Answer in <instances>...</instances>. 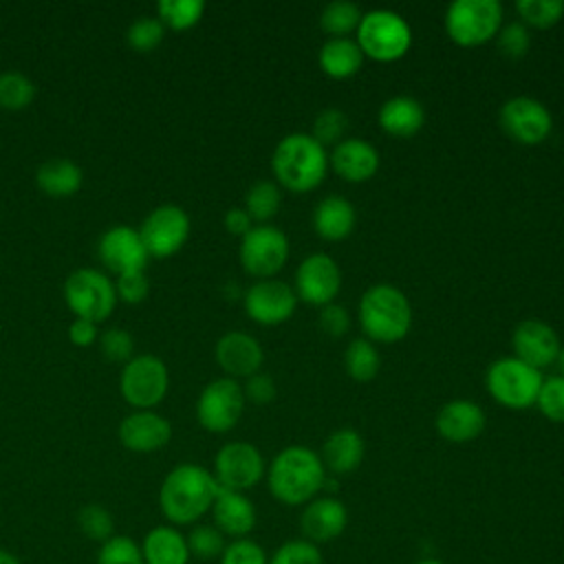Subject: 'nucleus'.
Listing matches in <instances>:
<instances>
[{
    "label": "nucleus",
    "instance_id": "27",
    "mask_svg": "<svg viewBox=\"0 0 564 564\" xmlns=\"http://www.w3.org/2000/svg\"><path fill=\"white\" fill-rule=\"evenodd\" d=\"M425 110L423 106L408 95L390 97L379 108V126L392 137H412L423 128Z\"/></svg>",
    "mask_w": 564,
    "mask_h": 564
},
{
    "label": "nucleus",
    "instance_id": "3",
    "mask_svg": "<svg viewBox=\"0 0 564 564\" xmlns=\"http://www.w3.org/2000/svg\"><path fill=\"white\" fill-rule=\"evenodd\" d=\"M271 167L275 178L291 192H308L317 187L328 170V154L306 132L286 134L273 150Z\"/></svg>",
    "mask_w": 564,
    "mask_h": 564
},
{
    "label": "nucleus",
    "instance_id": "18",
    "mask_svg": "<svg viewBox=\"0 0 564 564\" xmlns=\"http://www.w3.org/2000/svg\"><path fill=\"white\" fill-rule=\"evenodd\" d=\"M511 346H513V357L520 361L533 366V368H544L555 364L557 352H560V337L557 333L540 322V319H524L513 328L511 335Z\"/></svg>",
    "mask_w": 564,
    "mask_h": 564
},
{
    "label": "nucleus",
    "instance_id": "12",
    "mask_svg": "<svg viewBox=\"0 0 564 564\" xmlns=\"http://www.w3.org/2000/svg\"><path fill=\"white\" fill-rule=\"evenodd\" d=\"M139 234L150 256L167 258L185 245L189 236V216L181 205H159L143 218Z\"/></svg>",
    "mask_w": 564,
    "mask_h": 564
},
{
    "label": "nucleus",
    "instance_id": "45",
    "mask_svg": "<svg viewBox=\"0 0 564 564\" xmlns=\"http://www.w3.org/2000/svg\"><path fill=\"white\" fill-rule=\"evenodd\" d=\"M269 564H322V553H319L317 544H313L304 538L289 540L273 553Z\"/></svg>",
    "mask_w": 564,
    "mask_h": 564
},
{
    "label": "nucleus",
    "instance_id": "44",
    "mask_svg": "<svg viewBox=\"0 0 564 564\" xmlns=\"http://www.w3.org/2000/svg\"><path fill=\"white\" fill-rule=\"evenodd\" d=\"M97 341L101 355L110 361H130L134 357V339L126 328H106L104 333H99Z\"/></svg>",
    "mask_w": 564,
    "mask_h": 564
},
{
    "label": "nucleus",
    "instance_id": "2",
    "mask_svg": "<svg viewBox=\"0 0 564 564\" xmlns=\"http://www.w3.org/2000/svg\"><path fill=\"white\" fill-rule=\"evenodd\" d=\"M326 469L317 452L304 445L284 447L267 469V482L273 498L284 505H306L324 487Z\"/></svg>",
    "mask_w": 564,
    "mask_h": 564
},
{
    "label": "nucleus",
    "instance_id": "11",
    "mask_svg": "<svg viewBox=\"0 0 564 564\" xmlns=\"http://www.w3.org/2000/svg\"><path fill=\"white\" fill-rule=\"evenodd\" d=\"M238 256L247 273L271 278L289 258V238L273 225H256L242 236Z\"/></svg>",
    "mask_w": 564,
    "mask_h": 564
},
{
    "label": "nucleus",
    "instance_id": "5",
    "mask_svg": "<svg viewBox=\"0 0 564 564\" xmlns=\"http://www.w3.org/2000/svg\"><path fill=\"white\" fill-rule=\"evenodd\" d=\"M357 44L364 55L392 62L408 53L412 44V31L403 15L390 9H372L361 15L357 26Z\"/></svg>",
    "mask_w": 564,
    "mask_h": 564
},
{
    "label": "nucleus",
    "instance_id": "19",
    "mask_svg": "<svg viewBox=\"0 0 564 564\" xmlns=\"http://www.w3.org/2000/svg\"><path fill=\"white\" fill-rule=\"evenodd\" d=\"M346 524H348V511L344 502L333 496L313 498L311 502H306L300 516V531L304 540L313 544L333 542L344 533Z\"/></svg>",
    "mask_w": 564,
    "mask_h": 564
},
{
    "label": "nucleus",
    "instance_id": "50",
    "mask_svg": "<svg viewBox=\"0 0 564 564\" xmlns=\"http://www.w3.org/2000/svg\"><path fill=\"white\" fill-rule=\"evenodd\" d=\"M68 337L77 346H90L99 337L97 322H90V319H84V317H75L70 322V326H68Z\"/></svg>",
    "mask_w": 564,
    "mask_h": 564
},
{
    "label": "nucleus",
    "instance_id": "31",
    "mask_svg": "<svg viewBox=\"0 0 564 564\" xmlns=\"http://www.w3.org/2000/svg\"><path fill=\"white\" fill-rule=\"evenodd\" d=\"M379 364H381V359H379L377 348L364 337L352 339L344 352V368L357 381L375 379L379 372Z\"/></svg>",
    "mask_w": 564,
    "mask_h": 564
},
{
    "label": "nucleus",
    "instance_id": "8",
    "mask_svg": "<svg viewBox=\"0 0 564 564\" xmlns=\"http://www.w3.org/2000/svg\"><path fill=\"white\" fill-rule=\"evenodd\" d=\"M64 300L77 317L101 322L117 304L115 280L99 269H75L64 282Z\"/></svg>",
    "mask_w": 564,
    "mask_h": 564
},
{
    "label": "nucleus",
    "instance_id": "20",
    "mask_svg": "<svg viewBox=\"0 0 564 564\" xmlns=\"http://www.w3.org/2000/svg\"><path fill=\"white\" fill-rule=\"evenodd\" d=\"M119 441L132 452H156L172 438V425L165 416L152 410H137L121 419Z\"/></svg>",
    "mask_w": 564,
    "mask_h": 564
},
{
    "label": "nucleus",
    "instance_id": "36",
    "mask_svg": "<svg viewBox=\"0 0 564 564\" xmlns=\"http://www.w3.org/2000/svg\"><path fill=\"white\" fill-rule=\"evenodd\" d=\"M77 527L79 531L93 540V542H99L104 544L108 538L115 535V520H112V513L104 507V505H97V502H88L79 509L77 513Z\"/></svg>",
    "mask_w": 564,
    "mask_h": 564
},
{
    "label": "nucleus",
    "instance_id": "28",
    "mask_svg": "<svg viewBox=\"0 0 564 564\" xmlns=\"http://www.w3.org/2000/svg\"><path fill=\"white\" fill-rule=\"evenodd\" d=\"M355 207L344 196H326L313 209V227L324 240H341L355 227Z\"/></svg>",
    "mask_w": 564,
    "mask_h": 564
},
{
    "label": "nucleus",
    "instance_id": "40",
    "mask_svg": "<svg viewBox=\"0 0 564 564\" xmlns=\"http://www.w3.org/2000/svg\"><path fill=\"white\" fill-rule=\"evenodd\" d=\"M163 33H165V24L159 18L141 15V18H134L128 26V44L134 51L148 53L161 44Z\"/></svg>",
    "mask_w": 564,
    "mask_h": 564
},
{
    "label": "nucleus",
    "instance_id": "37",
    "mask_svg": "<svg viewBox=\"0 0 564 564\" xmlns=\"http://www.w3.org/2000/svg\"><path fill=\"white\" fill-rule=\"evenodd\" d=\"M159 20L172 29H189L194 26L203 11L205 2L203 0H161L156 4Z\"/></svg>",
    "mask_w": 564,
    "mask_h": 564
},
{
    "label": "nucleus",
    "instance_id": "52",
    "mask_svg": "<svg viewBox=\"0 0 564 564\" xmlns=\"http://www.w3.org/2000/svg\"><path fill=\"white\" fill-rule=\"evenodd\" d=\"M0 564H20V560H18L15 553H11L7 549H0Z\"/></svg>",
    "mask_w": 564,
    "mask_h": 564
},
{
    "label": "nucleus",
    "instance_id": "32",
    "mask_svg": "<svg viewBox=\"0 0 564 564\" xmlns=\"http://www.w3.org/2000/svg\"><path fill=\"white\" fill-rule=\"evenodd\" d=\"M361 9L350 2V0H335L328 2L322 13H319V26L324 33L333 35V37H346V33H350L352 29L359 26L361 22Z\"/></svg>",
    "mask_w": 564,
    "mask_h": 564
},
{
    "label": "nucleus",
    "instance_id": "38",
    "mask_svg": "<svg viewBox=\"0 0 564 564\" xmlns=\"http://www.w3.org/2000/svg\"><path fill=\"white\" fill-rule=\"evenodd\" d=\"M97 564H145L141 544L130 535H112L99 544Z\"/></svg>",
    "mask_w": 564,
    "mask_h": 564
},
{
    "label": "nucleus",
    "instance_id": "15",
    "mask_svg": "<svg viewBox=\"0 0 564 564\" xmlns=\"http://www.w3.org/2000/svg\"><path fill=\"white\" fill-rule=\"evenodd\" d=\"M295 304H297L295 291L286 282L273 280V278L253 282L245 293L247 315L253 322L264 324V326L286 322L293 315Z\"/></svg>",
    "mask_w": 564,
    "mask_h": 564
},
{
    "label": "nucleus",
    "instance_id": "17",
    "mask_svg": "<svg viewBox=\"0 0 564 564\" xmlns=\"http://www.w3.org/2000/svg\"><path fill=\"white\" fill-rule=\"evenodd\" d=\"M341 286V271L328 253H311L295 273V295L308 304L326 306Z\"/></svg>",
    "mask_w": 564,
    "mask_h": 564
},
{
    "label": "nucleus",
    "instance_id": "4",
    "mask_svg": "<svg viewBox=\"0 0 564 564\" xmlns=\"http://www.w3.org/2000/svg\"><path fill=\"white\" fill-rule=\"evenodd\" d=\"M359 324L364 333L375 341H399L412 326L410 300L392 284H372L361 295Z\"/></svg>",
    "mask_w": 564,
    "mask_h": 564
},
{
    "label": "nucleus",
    "instance_id": "49",
    "mask_svg": "<svg viewBox=\"0 0 564 564\" xmlns=\"http://www.w3.org/2000/svg\"><path fill=\"white\" fill-rule=\"evenodd\" d=\"M242 392H245V399H249L258 405H264L275 397V383L269 375L256 372V375L247 377V383L242 386Z\"/></svg>",
    "mask_w": 564,
    "mask_h": 564
},
{
    "label": "nucleus",
    "instance_id": "30",
    "mask_svg": "<svg viewBox=\"0 0 564 564\" xmlns=\"http://www.w3.org/2000/svg\"><path fill=\"white\" fill-rule=\"evenodd\" d=\"M319 68L335 79H346L352 77L361 64H364V53L359 44L350 37H330L322 44L319 48Z\"/></svg>",
    "mask_w": 564,
    "mask_h": 564
},
{
    "label": "nucleus",
    "instance_id": "14",
    "mask_svg": "<svg viewBox=\"0 0 564 564\" xmlns=\"http://www.w3.org/2000/svg\"><path fill=\"white\" fill-rule=\"evenodd\" d=\"M502 132L522 145H535L551 132L553 119L546 106L533 97L520 95L502 104L498 115Z\"/></svg>",
    "mask_w": 564,
    "mask_h": 564
},
{
    "label": "nucleus",
    "instance_id": "21",
    "mask_svg": "<svg viewBox=\"0 0 564 564\" xmlns=\"http://www.w3.org/2000/svg\"><path fill=\"white\" fill-rule=\"evenodd\" d=\"M262 359L264 352L258 339L242 330H229L216 341V361L231 379L256 375Z\"/></svg>",
    "mask_w": 564,
    "mask_h": 564
},
{
    "label": "nucleus",
    "instance_id": "47",
    "mask_svg": "<svg viewBox=\"0 0 564 564\" xmlns=\"http://www.w3.org/2000/svg\"><path fill=\"white\" fill-rule=\"evenodd\" d=\"M115 291H117V300H123L128 304H139L150 293V280L145 271H128L117 275Z\"/></svg>",
    "mask_w": 564,
    "mask_h": 564
},
{
    "label": "nucleus",
    "instance_id": "35",
    "mask_svg": "<svg viewBox=\"0 0 564 564\" xmlns=\"http://www.w3.org/2000/svg\"><path fill=\"white\" fill-rule=\"evenodd\" d=\"M189 557H196L200 562L220 560L227 542L225 535L214 524H194L192 531L185 535Z\"/></svg>",
    "mask_w": 564,
    "mask_h": 564
},
{
    "label": "nucleus",
    "instance_id": "24",
    "mask_svg": "<svg viewBox=\"0 0 564 564\" xmlns=\"http://www.w3.org/2000/svg\"><path fill=\"white\" fill-rule=\"evenodd\" d=\"M485 412L476 401L454 399L447 401L436 414V430L445 441L467 443L485 430Z\"/></svg>",
    "mask_w": 564,
    "mask_h": 564
},
{
    "label": "nucleus",
    "instance_id": "22",
    "mask_svg": "<svg viewBox=\"0 0 564 564\" xmlns=\"http://www.w3.org/2000/svg\"><path fill=\"white\" fill-rule=\"evenodd\" d=\"M214 527L234 540L245 538L256 527V507L242 491L223 489L218 485V494L212 505Z\"/></svg>",
    "mask_w": 564,
    "mask_h": 564
},
{
    "label": "nucleus",
    "instance_id": "29",
    "mask_svg": "<svg viewBox=\"0 0 564 564\" xmlns=\"http://www.w3.org/2000/svg\"><path fill=\"white\" fill-rule=\"evenodd\" d=\"M35 181L44 194L53 198H66L82 187L84 172L75 161L57 156V159H46L37 167Z\"/></svg>",
    "mask_w": 564,
    "mask_h": 564
},
{
    "label": "nucleus",
    "instance_id": "54",
    "mask_svg": "<svg viewBox=\"0 0 564 564\" xmlns=\"http://www.w3.org/2000/svg\"><path fill=\"white\" fill-rule=\"evenodd\" d=\"M416 564H443V562H438V560H434V557H425V560H419Z\"/></svg>",
    "mask_w": 564,
    "mask_h": 564
},
{
    "label": "nucleus",
    "instance_id": "51",
    "mask_svg": "<svg viewBox=\"0 0 564 564\" xmlns=\"http://www.w3.org/2000/svg\"><path fill=\"white\" fill-rule=\"evenodd\" d=\"M223 223H225V229H227L229 234H234V236H245V234L251 229V223H253V220H251V216L247 214L245 207H231V209L225 212Z\"/></svg>",
    "mask_w": 564,
    "mask_h": 564
},
{
    "label": "nucleus",
    "instance_id": "9",
    "mask_svg": "<svg viewBox=\"0 0 564 564\" xmlns=\"http://www.w3.org/2000/svg\"><path fill=\"white\" fill-rule=\"evenodd\" d=\"M167 386L170 375L165 364L150 352L134 355L130 361H126L119 377L123 399L137 410H150L156 405L165 397Z\"/></svg>",
    "mask_w": 564,
    "mask_h": 564
},
{
    "label": "nucleus",
    "instance_id": "10",
    "mask_svg": "<svg viewBox=\"0 0 564 564\" xmlns=\"http://www.w3.org/2000/svg\"><path fill=\"white\" fill-rule=\"evenodd\" d=\"M245 410V392L242 386L231 377H220L209 381L198 401H196V419L209 432H229Z\"/></svg>",
    "mask_w": 564,
    "mask_h": 564
},
{
    "label": "nucleus",
    "instance_id": "46",
    "mask_svg": "<svg viewBox=\"0 0 564 564\" xmlns=\"http://www.w3.org/2000/svg\"><path fill=\"white\" fill-rule=\"evenodd\" d=\"M220 564H269V557L258 542L249 538H238L225 546Z\"/></svg>",
    "mask_w": 564,
    "mask_h": 564
},
{
    "label": "nucleus",
    "instance_id": "39",
    "mask_svg": "<svg viewBox=\"0 0 564 564\" xmlns=\"http://www.w3.org/2000/svg\"><path fill=\"white\" fill-rule=\"evenodd\" d=\"M516 11L527 24L546 29L564 15V0H518Z\"/></svg>",
    "mask_w": 564,
    "mask_h": 564
},
{
    "label": "nucleus",
    "instance_id": "41",
    "mask_svg": "<svg viewBox=\"0 0 564 564\" xmlns=\"http://www.w3.org/2000/svg\"><path fill=\"white\" fill-rule=\"evenodd\" d=\"M348 130V115L339 108H324L313 121V139L324 148L330 143H339L344 132Z\"/></svg>",
    "mask_w": 564,
    "mask_h": 564
},
{
    "label": "nucleus",
    "instance_id": "25",
    "mask_svg": "<svg viewBox=\"0 0 564 564\" xmlns=\"http://www.w3.org/2000/svg\"><path fill=\"white\" fill-rule=\"evenodd\" d=\"M141 555L145 564H187L189 562L187 540L172 524L152 527L141 542Z\"/></svg>",
    "mask_w": 564,
    "mask_h": 564
},
{
    "label": "nucleus",
    "instance_id": "16",
    "mask_svg": "<svg viewBox=\"0 0 564 564\" xmlns=\"http://www.w3.org/2000/svg\"><path fill=\"white\" fill-rule=\"evenodd\" d=\"M99 260L117 275L128 271H143L150 253L141 240L139 229L130 225L108 227L97 242Z\"/></svg>",
    "mask_w": 564,
    "mask_h": 564
},
{
    "label": "nucleus",
    "instance_id": "42",
    "mask_svg": "<svg viewBox=\"0 0 564 564\" xmlns=\"http://www.w3.org/2000/svg\"><path fill=\"white\" fill-rule=\"evenodd\" d=\"M535 403L549 421L564 423V377L555 375L544 379Z\"/></svg>",
    "mask_w": 564,
    "mask_h": 564
},
{
    "label": "nucleus",
    "instance_id": "43",
    "mask_svg": "<svg viewBox=\"0 0 564 564\" xmlns=\"http://www.w3.org/2000/svg\"><path fill=\"white\" fill-rule=\"evenodd\" d=\"M496 46L505 57H511V59L524 57L531 46L529 29L522 22H509L500 26V31L496 33Z\"/></svg>",
    "mask_w": 564,
    "mask_h": 564
},
{
    "label": "nucleus",
    "instance_id": "33",
    "mask_svg": "<svg viewBox=\"0 0 564 564\" xmlns=\"http://www.w3.org/2000/svg\"><path fill=\"white\" fill-rule=\"evenodd\" d=\"M35 97V84L22 70H2L0 73V108L22 110Z\"/></svg>",
    "mask_w": 564,
    "mask_h": 564
},
{
    "label": "nucleus",
    "instance_id": "7",
    "mask_svg": "<svg viewBox=\"0 0 564 564\" xmlns=\"http://www.w3.org/2000/svg\"><path fill=\"white\" fill-rule=\"evenodd\" d=\"M502 26L498 0H456L445 11V31L460 46H478Z\"/></svg>",
    "mask_w": 564,
    "mask_h": 564
},
{
    "label": "nucleus",
    "instance_id": "23",
    "mask_svg": "<svg viewBox=\"0 0 564 564\" xmlns=\"http://www.w3.org/2000/svg\"><path fill=\"white\" fill-rule=\"evenodd\" d=\"M328 163L341 178L350 183H361L375 176V172L379 170V152L366 139L348 137L333 148Z\"/></svg>",
    "mask_w": 564,
    "mask_h": 564
},
{
    "label": "nucleus",
    "instance_id": "13",
    "mask_svg": "<svg viewBox=\"0 0 564 564\" xmlns=\"http://www.w3.org/2000/svg\"><path fill=\"white\" fill-rule=\"evenodd\" d=\"M264 476V458L260 449L247 441L225 443L214 458V478L223 489L245 491Z\"/></svg>",
    "mask_w": 564,
    "mask_h": 564
},
{
    "label": "nucleus",
    "instance_id": "6",
    "mask_svg": "<svg viewBox=\"0 0 564 564\" xmlns=\"http://www.w3.org/2000/svg\"><path fill=\"white\" fill-rule=\"evenodd\" d=\"M542 372L518 357L496 359L485 375L489 394L505 408L524 410L535 405L538 392L542 388Z\"/></svg>",
    "mask_w": 564,
    "mask_h": 564
},
{
    "label": "nucleus",
    "instance_id": "34",
    "mask_svg": "<svg viewBox=\"0 0 564 564\" xmlns=\"http://www.w3.org/2000/svg\"><path fill=\"white\" fill-rule=\"evenodd\" d=\"M280 200H282V194L273 181H258L247 189L245 209L251 216V220H258L264 225V220L278 214Z\"/></svg>",
    "mask_w": 564,
    "mask_h": 564
},
{
    "label": "nucleus",
    "instance_id": "48",
    "mask_svg": "<svg viewBox=\"0 0 564 564\" xmlns=\"http://www.w3.org/2000/svg\"><path fill=\"white\" fill-rule=\"evenodd\" d=\"M350 326V315L339 304H326L319 311V328L330 337H341Z\"/></svg>",
    "mask_w": 564,
    "mask_h": 564
},
{
    "label": "nucleus",
    "instance_id": "53",
    "mask_svg": "<svg viewBox=\"0 0 564 564\" xmlns=\"http://www.w3.org/2000/svg\"><path fill=\"white\" fill-rule=\"evenodd\" d=\"M555 364H557V368H560V375L564 377V346L560 348V352H557V359H555Z\"/></svg>",
    "mask_w": 564,
    "mask_h": 564
},
{
    "label": "nucleus",
    "instance_id": "26",
    "mask_svg": "<svg viewBox=\"0 0 564 564\" xmlns=\"http://www.w3.org/2000/svg\"><path fill=\"white\" fill-rule=\"evenodd\" d=\"M324 469H330L333 474H350L359 467L364 458V438L359 432L350 427L335 430L322 445L319 454Z\"/></svg>",
    "mask_w": 564,
    "mask_h": 564
},
{
    "label": "nucleus",
    "instance_id": "1",
    "mask_svg": "<svg viewBox=\"0 0 564 564\" xmlns=\"http://www.w3.org/2000/svg\"><path fill=\"white\" fill-rule=\"evenodd\" d=\"M216 494L218 482L209 469L196 463H181L163 478L159 507L172 527L194 524L212 511Z\"/></svg>",
    "mask_w": 564,
    "mask_h": 564
}]
</instances>
